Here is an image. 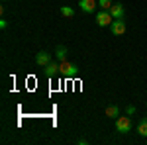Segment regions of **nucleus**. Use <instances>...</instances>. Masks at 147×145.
Masks as SVG:
<instances>
[{
	"label": "nucleus",
	"instance_id": "nucleus-4",
	"mask_svg": "<svg viewBox=\"0 0 147 145\" xmlns=\"http://www.w3.org/2000/svg\"><path fill=\"white\" fill-rule=\"evenodd\" d=\"M79 6L84 14H92L98 6V0H79Z\"/></svg>",
	"mask_w": 147,
	"mask_h": 145
},
{
	"label": "nucleus",
	"instance_id": "nucleus-8",
	"mask_svg": "<svg viewBox=\"0 0 147 145\" xmlns=\"http://www.w3.org/2000/svg\"><path fill=\"white\" fill-rule=\"evenodd\" d=\"M43 73H45L47 77H55V75H59V73H61V69H59V61H57V63L51 61L49 65H45V67H43Z\"/></svg>",
	"mask_w": 147,
	"mask_h": 145
},
{
	"label": "nucleus",
	"instance_id": "nucleus-2",
	"mask_svg": "<svg viewBox=\"0 0 147 145\" xmlns=\"http://www.w3.org/2000/svg\"><path fill=\"white\" fill-rule=\"evenodd\" d=\"M116 129H118L120 134H127V132L131 129V120H129V116H127V114L116 118Z\"/></svg>",
	"mask_w": 147,
	"mask_h": 145
},
{
	"label": "nucleus",
	"instance_id": "nucleus-5",
	"mask_svg": "<svg viewBox=\"0 0 147 145\" xmlns=\"http://www.w3.org/2000/svg\"><path fill=\"white\" fill-rule=\"evenodd\" d=\"M110 30H112L114 35H124V34H125V22H124V18L114 20L112 26H110Z\"/></svg>",
	"mask_w": 147,
	"mask_h": 145
},
{
	"label": "nucleus",
	"instance_id": "nucleus-13",
	"mask_svg": "<svg viewBox=\"0 0 147 145\" xmlns=\"http://www.w3.org/2000/svg\"><path fill=\"white\" fill-rule=\"evenodd\" d=\"M98 6L102 10H110L112 8V0H98Z\"/></svg>",
	"mask_w": 147,
	"mask_h": 145
},
{
	"label": "nucleus",
	"instance_id": "nucleus-14",
	"mask_svg": "<svg viewBox=\"0 0 147 145\" xmlns=\"http://www.w3.org/2000/svg\"><path fill=\"white\" fill-rule=\"evenodd\" d=\"M125 114H127V116H134V114H136V106H127V108H125Z\"/></svg>",
	"mask_w": 147,
	"mask_h": 145
},
{
	"label": "nucleus",
	"instance_id": "nucleus-10",
	"mask_svg": "<svg viewBox=\"0 0 147 145\" xmlns=\"http://www.w3.org/2000/svg\"><path fill=\"white\" fill-rule=\"evenodd\" d=\"M118 116H120V108H118V106H106V118L116 120Z\"/></svg>",
	"mask_w": 147,
	"mask_h": 145
},
{
	"label": "nucleus",
	"instance_id": "nucleus-7",
	"mask_svg": "<svg viewBox=\"0 0 147 145\" xmlns=\"http://www.w3.org/2000/svg\"><path fill=\"white\" fill-rule=\"evenodd\" d=\"M110 14L114 16V20H120V18H124L125 14V8L122 2H118V4H112V8H110Z\"/></svg>",
	"mask_w": 147,
	"mask_h": 145
},
{
	"label": "nucleus",
	"instance_id": "nucleus-6",
	"mask_svg": "<svg viewBox=\"0 0 147 145\" xmlns=\"http://www.w3.org/2000/svg\"><path fill=\"white\" fill-rule=\"evenodd\" d=\"M35 63H37V67H45L51 63V55L47 53V51H39L37 55H35Z\"/></svg>",
	"mask_w": 147,
	"mask_h": 145
},
{
	"label": "nucleus",
	"instance_id": "nucleus-15",
	"mask_svg": "<svg viewBox=\"0 0 147 145\" xmlns=\"http://www.w3.org/2000/svg\"><path fill=\"white\" fill-rule=\"evenodd\" d=\"M6 28H8V22L2 18V20H0V30H6Z\"/></svg>",
	"mask_w": 147,
	"mask_h": 145
},
{
	"label": "nucleus",
	"instance_id": "nucleus-11",
	"mask_svg": "<svg viewBox=\"0 0 147 145\" xmlns=\"http://www.w3.org/2000/svg\"><path fill=\"white\" fill-rule=\"evenodd\" d=\"M59 14H61L63 18H73V16H75V8H71V6H61V8H59Z\"/></svg>",
	"mask_w": 147,
	"mask_h": 145
},
{
	"label": "nucleus",
	"instance_id": "nucleus-1",
	"mask_svg": "<svg viewBox=\"0 0 147 145\" xmlns=\"http://www.w3.org/2000/svg\"><path fill=\"white\" fill-rule=\"evenodd\" d=\"M59 69H61V75H65L69 78L77 77V73H79V67L75 63H69V61H61L59 63Z\"/></svg>",
	"mask_w": 147,
	"mask_h": 145
},
{
	"label": "nucleus",
	"instance_id": "nucleus-12",
	"mask_svg": "<svg viewBox=\"0 0 147 145\" xmlns=\"http://www.w3.org/2000/svg\"><path fill=\"white\" fill-rule=\"evenodd\" d=\"M137 134L143 135V137H147V118H143L141 122L137 123Z\"/></svg>",
	"mask_w": 147,
	"mask_h": 145
},
{
	"label": "nucleus",
	"instance_id": "nucleus-9",
	"mask_svg": "<svg viewBox=\"0 0 147 145\" xmlns=\"http://www.w3.org/2000/svg\"><path fill=\"white\" fill-rule=\"evenodd\" d=\"M55 57H57L59 63L65 61V57H67V47H65V45H57L55 47Z\"/></svg>",
	"mask_w": 147,
	"mask_h": 145
},
{
	"label": "nucleus",
	"instance_id": "nucleus-3",
	"mask_svg": "<svg viewBox=\"0 0 147 145\" xmlns=\"http://www.w3.org/2000/svg\"><path fill=\"white\" fill-rule=\"evenodd\" d=\"M114 22V16L110 14V10H100L96 14V24L100 26V28H106V26H112Z\"/></svg>",
	"mask_w": 147,
	"mask_h": 145
}]
</instances>
